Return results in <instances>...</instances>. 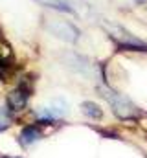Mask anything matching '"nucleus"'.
Returning a JSON list of instances; mask_svg holds the SVG:
<instances>
[{
    "label": "nucleus",
    "instance_id": "8",
    "mask_svg": "<svg viewBox=\"0 0 147 158\" xmlns=\"http://www.w3.org/2000/svg\"><path fill=\"white\" fill-rule=\"evenodd\" d=\"M11 123H13V112L6 105H2L0 107V132L7 131L11 127Z\"/></svg>",
    "mask_w": 147,
    "mask_h": 158
},
{
    "label": "nucleus",
    "instance_id": "2",
    "mask_svg": "<svg viewBox=\"0 0 147 158\" xmlns=\"http://www.w3.org/2000/svg\"><path fill=\"white\" fill-rule=\"evenodd\" d=\"M101 28L107 31L110 39L114 40L121 50H129V52H147V42H144L142 39L134 37L131 31H127L123 26L114 24L107 19L101 20Z\"/></svg>",
    "mask_w": 147,
    "mask_h": 158
},
{
    "label": "nucleus",
    "instance_id": "7",
    "mask_svg": "<svg viewBox=\"0 0 147 158\" xmlns=\"http://www.w3.org/2000/svg\"><path fill=\"white\" fill-rule=\"evenodd\" d=\"M81 112H83L85 116H88L90 119H101L103 118V110H101L99 105L94 103V101H85V103H81Z\"/></svg>",
    "mask_w": 147,
    "mask_h": 158
},
{
    "label": "nucleus",
    "instance_id": "10",
    "mask_svg": "<svg viewBox=\"0 0 147 158\" xmlns=\"http://www.w3.org/2000/svg\"><path fill=\"white\" fill-rule=\"evenodd\" d=\"M4 158H19V156H4Z\"/></svg>",
    "mask_w": 147,
    "mask_h": 158
},
{
    "label": "nucleus",
    "instance_id": "4",
    "mask_svg": "<svg viewBox=\"0 0 147 158\" xmlns=\"http://www.w3.org/2000/svg\"><path fill=\"white\" fill-rule=\"evenodd\" d=\"M30 96H32V94H28L26 90H22V88L17 86L15 90H11V92L7 94V98H6V107H7L13 114H17V112H20V110L26 109Z\"/></svg>",
    "mask_w": 147,
    "mask_h": 158
},
{
    "label": "nucleus",
    "instance_id": "1",
    "mask_svg": "<svg viewBox=\"0 0 147 158\" xmlns=\"http://www.w3.org/2000/svg\"><path fill=\"white\" fill-rule=\"evenodd\" d=\"M98 92H99V96L112 107V112H114L120 119H136V118H140V109H138L127 96L116 92L114 88L105 86V85H99V86H98Z\"/></svg>",
    "mask_w": 147,
    "mask_h": 158
},
{
    "label": "nucleus",
    "instance_id": "5",
    "mask_svg": "<svg viewBox=\"0 0 147 158\" xmlns=\"http://www.w3.org/2000/svg\"><path fill=\"white\" fill-rule=\"evenodd\" d=\"M39 4L50 7V9H55V11H61V13H77V4L79 0H35Z\"/></svg>",
    "mask_w": 147,
    "mask_h": 158
},
{
    "label": "nucleus",
    "instance_id": "6",
    "mask_svg": "<svg viewBox=\"0 0 147 158\" xmlns=\"http://www.w3.org/2000/svg\"><path fill=\"white\" fill-rule=\"evenodd\" d=\"M40 136H42V132H40L39 125H26L19 134V143L22 147H30V145H33L35 142L40 140Z\"/></svg>",
    "mask_w": 147,
    "mask_h": 158
},
{
    "label": "nucleus",
    "instance_id": "9",
    "mask_svg": "<svg viewBox=\"0 0 147 158\" xmlns=\"http://www.w3.org/2000/svg\"><path fill=\"white\" fill-rule=\"evenodd\" d=\"M134 2H136V4H145L147 0H134Z\"/></svg>",
    "mask_w": 147,
    "mask_h": 158
},
{
    "label": "nucleus",
    "instance_id": "3",
    "mask_svg": "<svg viewBox=\"0 0 147 158\" xmlns=\"http://www.w3.org/2000/svg\"><path fill=\"white\" fill-rule=\"evenodd\" d=\"M42 28L50 35L65 40V42H70V44L77 42L81 37V31L75 24H72L70 20H65V19H57V17H44Z\"/></svg>",
    "mask_w": 147,
    "mask_h": 158
}]
</instances>
